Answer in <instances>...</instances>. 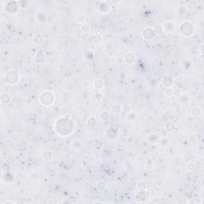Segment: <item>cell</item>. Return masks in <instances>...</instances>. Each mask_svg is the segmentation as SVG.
<instances>
[{
	"label": "cell",
	"instance_id": "cell-1",
	"mask_svg": "<svg viewBox=\"0 0 204 204\" xmlns=\"http://www.w3.org/2000/svg\"><path fill=\"white\" fill-rule=\"evenodd\" d=\"M76 128V124L69 115L61 116L55 120L53 129L56 134L61 137H68L71 136Z\"/></svg>",
	"mask_w": 204,
	"mask_h": 204
},
{
	"label": "cell",
	"instance_id": "cell-2",
	"mask_svg": "<svg viewBox=\"0 0 204 204\" xmlns=\"http://www.w3.org/2000/svg\"><path fill=\"white\" fill-rule=\"evenodd\" d=\"M56 96L51 90H43L39 94L38 101L43 107H50L55 102Z\"/></svg>",
	"mask_w": 204,
	"mask_h": 204
},
{
	"label": "cell",
	"instance_id": "cell-3",
	"mask_svg": "<svg viewBox=\"0 0 204 204\" xmlns=\"http://www.w3.org/2000/svg\"><path fill=\"white\" fill-rule=\"evenodd\" d=\"M179 34L185 37H192L195 33V26L191 21H184L179 26Z\"/></svg>",
	"mask_w": 204,
	"mask_h": 204
},
{
	"label": "cell",
	"instance_id": "cell-4",
	"mask_svg": "<svg viewBox=\"0 0 204 204\" xmlns=\"http://www.w3.org/2000/svg\"><path fill=\"white\" fill-rule=\"evenodd\" d=\"M21 78L19 72L16 69H10L4 74V80L10 85H15L19 83Z\"/></svg>",
	"mask_w": 204,
	"mask_h": 204
},
{
	"label": "cell",
	"instance_id": "cell-5",
	"mask_svg": "<svg viewBox=\"0 0 204 204\" xmlns=\"http://www.w3.org/2000/svg\"><path fill=\"white\" fill-rule=\"evenodd\" d=\"M3 8H4V10H5L8 15H16L17 13L19 12V9H20L19 5V2H18V1H12V0L7 1V2L5 3Z\"/></svg>",
	"mask_w": 204,
	"mask_h": 204
},
{
	"label": "cell",
	"instance_id": "cell-6",
	"mask_svg": "<svg viewBox=\"0 0 204 204\" xmlns=\"http://www.w3.org/2000/svg\"><path fill=\"white\" fill-rule=\"evenodd\" d=\"M141 36L144 40L152 41L155 37L156 34L155 33L153 28L151 27V26H148V27H145L143 30L142 32H141Z\"/></svg>",
	"mask_w": 204,
	"mask_h": 204
},
{
	"label": "cell",
	"instance_id": "cell-7",
	"mask_svg": "<svg viewBox=\"0 0 204 204\" xmlns=\"http://www.w3.org/2000/svg\"><path fill=\"white\" fill-rule=\"evenodd\" d=\"M98 10L102 14H108L111 11L112 4L108 1H100L98 3Z\"/></svg>",
	"mask_w": 204,
	"mask_h": 204
},
{
	"label": "cell",
	"instance_id": "cell-8",
	"mask_svg": "<svg viewBox=\"0 0 204 204\" xmlns=\"http://www.w3.org/2000/svg\"><path fill=\"white\" fill-rule=\"evenodd\" d=\"M137 61V56L134 52H128L124 56V62L127 65H133Z\"/></svg>",
	"mask_w": 204,
	"mask_h": 204
},
{
	"label": "cell",
	"instance_id": "cell-9",
	"mask_svg": "<svg viewBox=\"0 0 204 204\" xmlns=\"http://www.w3.org/2000/svg\"><path fill=\"white\" fill-rule=\"evenodd\" d=\"M162 26H163L164 32H167V33L173 34L176 29V23L174 21H166L162 24Z\"/></svg>",
	"mask_w": 204,
	"mask_h": 204
},
{
	"label": "cell",
	"instance_id": "cell-10",
	"mask_svg": "<svg viewBox=\"0 0 204 204\" xmlns=\"http://www.w3.org/2000/svg\"><path fill=\"white\" fill-rule=\"evenodd\" d=\"M105 86V80L101 78H96L93 83V87L96 91H101Z\"/></svg>",
	"mask_w": 204,
	"mask_h": 204
},
{
	"label": "cell",
	"instance_id": "cell-11",
	"mask_svg": "<svg viewBox=\"0 0 204 204\" xmlns=\"http://www.w3.org/2000/svg\"><path fill=\"white\" fill-rule=\"evenodd\" d=\"M12 101V97L9 93H3L0 96V103L3 105H8Z\"/></svg>",
	"mask_w": 204,
	"mask_h": 204
},
{
	"label": "cell",
	"instance_id": "cell-12",
	"mask_svg": "<svg viewBox=\"0 0 204 204\" xmlns=\"http://www.w3.org/2000/svg\"><path fill=\"white\" fill-rule=\"evenodd\" d=\"M162 85L165 88H172L175 85V80L172 77L166 76L162 79Z\"/></svg>",
	"mask_w": 204,
	"mask_h": 204
},
{
	"label": "cell",
	"instance_id": "cell-13",
	"mask_svg": "<svg viewBox=\"0 0 204 204\" xmlns=\"http://www.w3.org/2000/svg\"><path fill=\"white\" fill-rule=\"evenodd\" d=\"M87 127L90 129H95L98 125V120L95 117H90L86 121Z\"/></svg>",
	"mask_w": 204,
	"mask_h": 204
},
{
	"label": "cell",
	"instance_id": "cell-14",
	"mask_svg": "<svg viewBox=\"0 0 204 204\" xmlns=\"http://www.w3.org/2000/svg\"><path fill=\"white\" fill-rule=\"evenodd\" d=\"M36 19L41 23H46L48 19V15L45 10H38L36 14Z\"/></svg>",
	"mask_w": 204,
	"mask_h": 204
},
{
	"label": "cell",
	"instance_id": "cell-15",
	"mask_svg": "<svg viewBox=\"0 0 204 204\" xmlns=\"http://www.w3.org/2000/svg\"><path fill=\"white\" fill-rule=\"evenodd\" d=\"M160 136L156 133H153L149 134L148 136H147V142L150 143V144H156V143H159L160 139Z\"/></svg>",
	"mask_w": 204,
	"mask_h": 204
},
{
	"label": "cell",
	"instance_id": "cell-16",
	"mask_svg": "<svg viewBox=\"0 0 204 204\" xmlns=\"http://www.w3.org/2000/svg\"><path fill=\"white\" fill-rule=\"evenodd\" d=\"M118 135H119L118 131L116 128H111L107 130V132H106V136H107L108 139H111V140L117 139Z\"/></svg>",
	"mask_w": 204,
	"mask_h": 204
},
{
	"label": "cell",
	"instance_id": "cell-17",
	"mask_svg": "<svg viewBox=\"0 0 204 204\" xmlns=\"http://www.w3.org/2000/svg\"><path fill=\"white\" fill-rule=\"evenodd\" d=\"M123 108H124L123 105H121V104L116 103V104H113V105H112L110 109H111V112H112V114L119 115L123 112Z\"/></svg>",
	"mask_w": 204,
	"mask_h": 204
},
{
	"label": "cell",
	"instance_id": "cell-18",
	"mask_svg": "<svg viewBox=\"0 0 204 204\" xmlns=\"http://www.w3.org/2000/svg\"><path fill=\"white\" fill-rule=\"evenodd\" d=\"M33 43L36 46H41L44 43V36L40 33L35 34L33 37Z\"/></svg>",
	"mask_w": 204,
	"mask_h": 204
},
{
	"label": "cell",
	"instance_id": "cell-19",
	"mask_svg": "<svg viewBox=\"0 0 204 204\" xmlns=\"http://www.w3.org/2000/svg\"><path fill=\"white\" fill-rule=\"evenodd\" d=\"M42 160L46 162H50L53 159V152L51 150H45L42 154Z\"/></svg>",
	"mask_w": 204,
	"mask_h": 204
},
{
	"label": "cell",
	"instance_id": "cell-20",
	"mask_svg": "<svg viewBox=\"0 0 204 204\" xmlns=\"http://www.w3.org/2000/svg\"><path fill=\"white\" fill-rule=\"evenodd\" d=\"M46 61V55L43 52L37 53L34 56V62L37 64H43Z\"/></svg>",
	"mask_w": 204,
	"mask_h": 204
},
{
	"label": "cell",
	"instance_id": "cell-21",
	"mask_svg": "<svg viewBox=\"0 0 204 204\" xmlns=\"http://www.w3.org/2000/svg\"><path fill=\"white\" fill-rule=\"evenodd\" d=\"M164 129L166 130L168 133H171L174 132L175 130L176 129V124L174 123L173 121H168L164 124Z\"/></svg>",
	"mask_w": 204,
	"mask_h": 204
},
{
	"label": "cell",
	"instance_id": "cell-22",
	"mask_svg": "<svg viewBox=\"0 0 204 204\" xmlns=\"http://www.w3.org/2000/svg\"><path fill=\"white\" fill-rule=\"evenodd\" d=\"M90 39L92 41V42L94 44H101L103 41V36L100 33H95L93 34Z\"/></svg>",
	"mask_w": 204,
	"mask_h": 204
},
{
	"label": "cell",
	"instance_id": "cell-23",
	"mask_svg": "<svg viewBox=\"0 0 204 204\" xmlns=\"http://www.w3.org/2000/svg\"><path fill=\"white\" fill-rule=\"evenodd\" d=\"M84 144L80 139H75L72 143V148L74 149L75 151H80L83 148Z\"/></svg>",
	"mask_w": 204,
	"mask_h": 204
},
{
	"label": "cell",
	"instance_id": "cell-24",
	"mask_svg": "<svg viewBox=\"0 0 204 204\" xmlns=\"http://www.w3.org/2000/svg\"><path fill=\"white\" fill-rule=\"evenodd\" d=\"M125 118H126V120L128 122H133V121H136V119H137V113L135 111L132 110L131 112L125 114Z\"/></svg>",
	"mask_w": 204,
	"mask_h": 204
},
{
	"label": "cell",
	"instance_id": "cell-25",
	"mask_svg": "<svg viewBox=\"0 0 204 204\" xmlns=\"http://www.w3.org/2000/svg\"><path fill=\"white\" fill-rule=\"evenodd\" d=\"M136 198L139 203H144L148 199L145 192H138V193L136 195Z\"/></svg>",
	"mask_w": 204,
	"mask_h": 204
},
{
	"label": "cell",
	"instance_id": "cell-26",
	"mask_svg": "<svg viewBox=\"0 0 204 204\" xmlns=\"http://www.w3.org/2000/svg\"><path fill=\"white\" fill-rule=\"evenodd\" d=\"M148 188V187L144 181L140 180L136 183V189L138 192H146Z\"/></svg>",
	"mask_w": 204,
	"mask_h": 204
},
{
	"label": "cell",
	"instance_id": "cell-27",
	"mask_svg": "<svg viewBox=\"0 0 204 204\" xmlns=\"http://www.w3.org/2000/svg\"><path fill=\"white\" fill-rule=\"evenodd\" d=\"M105 93L102 91H96V93L93 94V99L96 102H101L105 99Z\"/></svg>",
	"mask_w": 204,
	"mask_h": 204
},
{
	"label": "cell",
	"instance_id": "cell-28",
	"mask_svg": "<svg viewBox=\"0 0 204 204\" xmlns=\"http://www.w3.org/2000/svg\"><path fill=\"white\" fill-rule=\"evenodd\" d=\"M202 114V109L198 106H194L191 108V115L194 117H198Z\"/></svg>",
	"mask_w": 204,
	"mask_h": 204
},
{
	"label": "cell",
	"instance_id": "cell-29",
	"mask_svg": "<svg viewBox=\"0 0 204 204\" xmlns=\"http://www.w3.org/2000/svg\"><path fill=\"white\" fill-rule=\"evenodd\" d=\"M96 189L100 192H104L105 189L107 188V184L105 181L103 180H99L96 182Z\"/></svg>",
	"mask_w": 204,
	"mask_h": 204
},
{
	"label": "cell",
	"instance_id": "cell-30",
	"mask_svg": "<svg viewBox=\"0 0 204 204\" xmlns=\"http://www.w3.org/2000/svg\"><path fill=\"white\" fill-rule=\"evenodd\" d=\"M75 20L77 23L82 24L85 22V21L86 20V15L84 13H78L76 17H75Z\"/></svg>",
	"mask_w": 204,
	"mask_h": 204
},
{
	"label": "cell",
	"instance_id": "cell-31",
	"mask_svg": "<svg viewBox=\"0 0 204 204\" xmlns=\"http://www.w3.org/2000/svg\"><path fill=\"white\" fill-rule=\"evenodd\" d=\"M100 119H101L102 121H104V122H107V121H109V119H110V113H109L108 111H106V110L102 111L100 113Z\"/></svg>",
	"mask_w": 204,
	"mask_h": 204
},
{
	"label": "cell",
	"instance_id": "cell-32",
	"mask_svg": "<svg viewBox=\"0 0 204 204\" xmlns=\"http://www.w3.org/2000/svg\"><path fill=\"white\" fill-rule=\"evenodd\" d=\"M152 28H153V30H154L155 33L156 35H161L164 33V29H163L162 24H156Z\"/></svg>",
	"mask_w": 204,
	"mask_h": 204
},
{
	"label": "cell",
	"instance_id": "cell-33",
	"mask_svg": "<svg viewBox=\"0 0 204 204\" xmlns=\"http://www.w3.org/2000/svg\"><path fill=\"white\" fill-rule=\"evenodd\" d=\"M145 193L148 199H152V198H155V195H156V192H155V191L153 188H148L147 191L145 192Z\"/></svg>",
	"mask_w": 204,
	"mask_h": 204
},
{
	"label": "cell",
	"instance_id": "cell-34",
	"mask_svg": "<svg viewBox=\"0 0 204 204\" xmlns=\"http://www.w3.org/2000/svg\"><path fill=\"white\" fill-rule=\"evenodd\" d=\"M90 30H91V27H90V25L89 23L87 22H84L80 25V31L82 33H85V34H87V33H90Z\"/></svg>",
	"mask_w": 204,
	"mask_h": 204
},
{
	"label": "cell",
	"instance_id": "cell-35",
	"mask_svg": "<svg viewBox=\"0 0 204 204\" xmlns=\"http://www.w3.org/2000/svg\"><path fill=\"white\" fill-rule=\"evenodd\" d=\"M171 42L172 44H177L179 43V41H180V37H179V35L177 34H175V33H173L172 34V35L171 36Z\"/></svg>",
	"mask_w": 204,
	"mask_h": 204
},
{
	"label": "cell",
	"instance_id": "cell-36",
	"mask_svg": "<svg viewBox=\"0 0 204 204\" xmlns=\"http://www.w3.org/2000/svg\"><path fill=\"white\" fill-rule=\"evenodd\" d=\"M144 167L147 170H152L153 167H154V162L152 160H148L146 161L145 164H144Z\"/></svg>",
	"mask_w": 204,
	"mask_h": 204
},
{
	"label": "cell",
	"instance_id": "cell-37",
	"mask_svg": "<svg viewBox=\"0 0 204 204\" xmlns=\"http://www.w3.org/2000/svg\"><path fill=\"white\" fill-rule=\"evenodd\" d=\"M159 144H160V145L162 146V147H166V146H167L169 144V139L167 138V137H162V138H160V139Z\"/></svg>",
	"mask_w": 204,
	"mask_h": 204
},
{
	"label": "cell",
	"instance_id": "cell-38",
	"mask_svg": "<svg viewBox=\"0 0 204 204\" xmlns=\"http://www.w3.org/2000/svg\"><path fill=\"white\" fill-rule=\"evenodd\" d=\"M164 93H165V96L167 97H172L174 96V89L173 88H166Z\"/></svg>",
	"mask_w": 204,
	"mask_h": 204
},
{
	"label": "cell",
	"instance_id": "cell-39",
	"mask_svg": "<svg viewBox=\"0 0 204 204\" xmlns=\"http://www.w3.org/2000/svg\"><path fill=\"white\" fill-rule=\"evenodd\" d=\"M19 2V7L21 9H25L26 7H27L30 4V2L29 1H26V0H20V1H18Z\"/></svg>",
	"mask_w": 204,
	"mask_h": 204
},
{
	"label": "cell",
	"instance_id": "cell-40",
	"mask_svg": "<svg viewBox=\"0 0 204 204\" xmlns=\"http://www.w3.org/2000/svg\"><path fill=\"white\" fill-rule=\"evenodd\" d=\"M195 167H196V166H195V164H194L193 162H189L188 164H187L186 168H187V170L189 171H194Z\"/></svg>",
	"mask_w": 204,
	"mask_h": 204
},
{
	"label": "cell",
	"instance_id": "cell-41",
	"mask_svg": "<svg viewBox=\"0 0 204 204\" xmlns=\"http://www.w3.org/2000/svg\"><path fill=\"white\" fill-rule=\"evenodd\" d=\"M121 136H123L124 138H128V137L130 135L129 130H128L127 128H122V129H121Z\"/></svg>",
	"mask_w": 204,
	"mask_h": 204
},
{
	"label": "cell",
	"instance_id": "cell-42",
	"mask_svg": "<svg viewBox=\"0 0 204 204\" xmlns=\"http://www.w3.org/2000/svg\"><path fill=\"white\" fill-rule=\"evenodd\" d=\"M94 146H95L96 149H97V150H100V149H101L102 148H103V143L97 140V141H96V142L94 143Z\"/></svg>",
	"mask_w": 204,
	"mask_h": 204
},
{
	"label": "cell",
	"instance_id": "cell-43",
	"mask_svg": "<svg viewBox=\"0 0 204 204\" xmlns=\"http://www.w3.org/2000/svg\"><path fill=\"white\" fill-rule=\"evenodd\" d=\"M182 92H181V90H179V89H176V90H174V96H176V97H177V98H179V96L182 95Z\"/></svg>",
	"mask_w": 204,
	"mask_h": 204
},
{
	"label": "cell",
	"instance_id": "cell-44",
	"mask_svg": "<svg viewBox=\"0 0 204 204\" xmlns=\"http://www.w3.org/2000/svg\"><path fill=\"white\" fill-rule=\"evenodd\" d=\"M123 110H124V112H125V114H126V113H128V112H129L132 111V110H133V108H132V107H131L129 105H125L124 108H123Z\"/></svg>",
	"mask_w": 204,
	"mask_h": 204
},
{
	"label": "cell",
	"instance_id": "cell-45",
	"mask_svg": "<svg viewBox=\"0 0 204 204\" xmlns=\"http://www.w3.org/2000/svg\"><path fill=\"white\" fill-rule=\"evenodd\" d=\"M198 50H199V53H200V55L203 57L204 54V45L203 44H202L201 46H199V48H198Z\"/></svg>",
	"mask_w": 204,
	"mask_h": 204
},
{
	"label": "cell",
	"instance_id": "cell-46",
	"mask_svg": "<svg viewBox=\"0 0 204 204\" xmlns=\"http://www.w3.org/2000/svg\"><path fill=\"white\" fill-rule=\"evenodd\" d=\"M5 203H14V204H15L16 202L12 201V200H6V201L3 202V204H5Z\"/></svg>",
	"mask_w": 204,
	"mask_h": 204
},
{
	"label": "cell",
	"instance_id": "cell-47",
	"mask_svg": "<svg viewBox=\"0 0 204 204\" xmlns=\"http://www.w3.org/2000/svg\"><path fill=\"white\" fill-rule=\"evenodd\" d=\"M110 3H111V4H114V5H118V4H120V3H121V1H111Z\"/></svg>",
	"mask_w": 204,
	"mask_h": 204
}]
</instances>
